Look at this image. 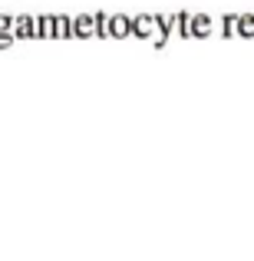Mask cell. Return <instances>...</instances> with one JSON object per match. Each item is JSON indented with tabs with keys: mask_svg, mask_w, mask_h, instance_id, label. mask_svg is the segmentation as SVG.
<instances>
[{
	"mask_svg": "<svg viewBox=\"0 0 254 261\" xmlns=\"http://www.w3.org/2000/svg\"><path fill=\"white\" fill-rule=\"evenodd\" d=\"M172 33H175V13H159V30H155L152 46H155V50H162V46L168 43Z\"/></svg>",
	"mask_w": 254,
	"mask_h": 261,
	"instance_id": "obj_4",
	"label": "cell"
},
{
	"mask_svg": "<svg viewBox=\"0 0 254 261\" xmlns=\"http://www.w3.org/2000/svg\"><path fill=\"white\" fill-rule=\"evenodd\" d=\"M238 37H254V13H238Z\"/></svg>",
	"mask_w": 254,
	"mask_h": 261,
	"instance_id": "obj_11",
	"label": "cell"
},
{
	"mask_svg": "<svg viewBox=\"0 0 254 261\" xmlns=\"http://www.w3.org/2000/svg\"><path fill=\"white\" fill-rule=\"evenodd\" d=\"M218 33H221L224 40H235L238 37V13H224V17L218 20Z\"/></svg>",
	"mask_w": 254,
	"mask_h": 261,
	"instance_id": "obj_7",
	"label": "cell"
},
{
	"mask_svg": "<svg viewBox=\"0 0 254 261\" xmlns=\"http://www.w3.org/2000/svg\"><path fill=\"white\" fill-rule=\"evenodd\" d=\"M13 37H17V40H40V17L20 13L17 27H13Z\"/></svg>",
	"mask_w": 254,
	"mask_h": 261,
	"instance_id": "obj_2",
	"label": "cell"
},
{
	"mask_svg": "<svg viewBox=\"0 0 254 261\" xmlns=\"http://www.w3.org/2000/svg\"><path fill=\"white\" fill-rule=\"evenodd\" d=\"M155 30H159V17H152V13L132 17V37L135 40H155Z\"/></svg>",
	"mask_w": 254,
	"mask_h": 261,
	"instance_id": "obj_1",
	"label": "cell"
},
{
	"mask_svg": "<svg viewBox=\"0 0 254 261\" xmlns=\"http://www.w3.org/2000/svg\"><path fill=\"white\" fill-rule=\"evenodd\" d=\"M13 27H17V17H10V13H0V33H13Z\"/></svg>",
	"mask_w": 254,
	"mask_h": 261,
	"instance_id": "obj_13",
	"label": "cell"
},
{
	"mask_svg": "<svg viewBox=\"0 0 254 261\" xmlns=\"http://www.w3.org/2000/svg\"><path fill=\"white\" fill-rule=\"evenodd\" d=\"M96 37H99V40H106L109 37V13H96Z\"/></svg>",
	"mask_w": 254,
	"mask_h": 261,
	"instance_id": "obj_12",
	"label": "cell"
},
{
	"mask_svg": "<svg viewBox=\"0 0 254 261\" xmlns=\"http://www.w3.org/2000/svg\"><path fill=\"white\" fill-rule=\"evenodd\" d=\"M89 37H96V13L73 17V40H89Z\"/></svg>",
	"mask_w": 254,
	"mask_h": 261,
	"instance_id": "obj_3",
	"label": "cell"
},
{
	"mask_svg": "<svg viewBox=\"0 0 254 261\" xmlns=\"http://www.w3.org/2000/svg\"><path fill=\"white\" fill-rule=\"evenodd\" d=\"M175 33L182 40H191V13H175Z\"/></svg>",
	"mask_w": 254,
	"mask_h": 261,
	"instance_id": "obj_9",
	"label": "cell"
},
{
	"mask_svg": "<svg viewBox=\"0 0 254 261\" xmlns=\"http://www.w3.org/2000/svg\"><path fill=\"white\" fill-rule=\"evenodd\" d=\"M40 40H57V13L40 17Z\"/></svg>",
	"mask_w": 254,
	"mask_h": 261,
	"instance_id": "obj_8",
	"label": "cell"
},
{
	"mask_svg": "<svg viewBox=\"0 0 254 261\" xmlns=\"http://www.w3.org/2000/svg\"><path fill=\"white\" fill-rule=\"evenodd\" d=\"M57 40H73V17L57 13Z\"/></svg>",
	"mask_w": 254,
	"mask_h": 261,
	"instance_id": "obj_10",
	"label": "cell"
},
{
	"mask_svg": "<svg viewBox=\"0 0 254 261\" xmlns=\"http://www.w3.org/2000/svg\"><path fill=\"white\" fill-rule=\"evenodd\" d=\"M215 33V20L208 13H191V40H205Z\"/></svg>",
	"mask_w": 254,
	"mask_h": 261,
	"instance_id": "obj_6",
	"label": "cell"
},
{
	"mask_svg": "<svg viewBox=\"0 0 254 261\" xmlns=\"http://www.w3.org/2000/svg\"><path fill=\"white\" fill-rule=\"evenodd\" d=\"M109 37H112V40L132 37V17H126V13H112V17H109Z\"/></svg>",
	"mask_w": 254,
	"mask_h": 261,
	"instance_id": "obj_5",
	"label": "cell"
},
{
	"mask_svg": "<svg viewBox=\"0 0 254 261\" xmlns=\"http://www.w3.org/2000/svg\"><path fill=\"white\" fill-rule=\"evenodd\" d=\"M13 40H17V37H13V33H0V50H7V46H10Z\"/></svg>",
	"mask_w": 254,
	"mask_h": 261,
	"instance_id": "obj_14",
	"label": "cell"
}]
</instances>
